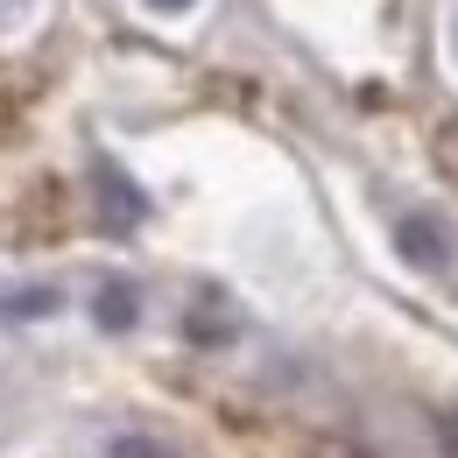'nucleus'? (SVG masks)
Returning <instances> with one entry per match:
<instances>
[{
	"mask_svg": "<svg viewBox=\"0 0 458 458\" xmlns=\"http://www.w3.org/2000/svg\"><path fill=\"white\" fill-rule=\"evenodd\" d=\"M92 183H99V219H106L114 233L141 226V212H148V198L134 191V176L120 170V163H106V156H99V163H92Z\"/></svg>",
	"mask_w": 458,
	"mask_h": 458,
	"instance_id": "f257e3e1",
	"label": "nucleus"
},
{
	"mask_svg": "<svg viewBox=\"0 0 458 458\" xmlns=\"http://www.w3.org/2000/svg\"><path fill=\"white\" fill-rule=\"evenodd\" d=\"M395 247H402V261H416V268H445L452 261V233L437 219H423V212H409L395 226Z\"/></svg>",
	"mask_w": 458,
	"mask_h": 458,
	"instance_id": "f03ea898",
	"label": "nucleus"
},
{
	"mask_svg": "<svg viewBox=\"0 0 458 458\" xmlns=\"http://www.w3.org/2000/svg\"><path fill=\"white\" fill-rule=\"evenodd\" d=\"M92 318H99V332H134V318H141V289L127 283V276H106L99 296H92Z\"/></svg>",
	"mask_w": 458,
	"mask_h": 458,
	"instance_id": "7ed1b4c3",
	"label": "nucleus"
},
{
	"mask_svg": "<svg viewBox=\"0 0 458 458\" xmlns=\"http://www.w3.org/2000/svg\"><path fill=\"white\" fill-rule=\"evenodd\" d=\"M57 303V289H14V296H0V318H50Z\"/></svg>",
	"mask_w": 458,
	"mask_h": 458,
	"instance_id": "20e7f679",
	"label": "nucleus"
},
{
	"mask_svg": "<svg viewBox=\"0 0 458 458\" xmlns=\"http://www.w3.org/2000/svg\"><path fill=\"white\" fill-rule=\"evenodd\" d=\"M106 458H176L163 437H148V430H127V437H114V452Z\"/></svg>",
	"mask_w": 458,
	"mask_h": 458,
	"instance_id": "39448f33",
	"label": "nucleus"
},
{
	"mask_svg": "<svg viewBox=\"0 0 458 458\" xmlns=\"http://www.w3.org/2000/svg\"><path fill=\"white\" fill-rule=\"evenodd\" d=\"M437 437H445V452H458V409L445 416V423H437Z\"/></svg>",
	"mask_w": 458,
	"mask_h": 458,
	"instance_id": "423d86ee",
	"label": "nucleus"
},
{
	"mask_svg": "<svg viewBox=\"0 0 458 458\" xmlns=\"http://www.w3.org/2000/svg\"><path fill=\"white\" fill-rule=\"evenodd\" d=\"M148 7H163V14H176V7H191V0H148Z\"/></svg>",
	"mask_w": 458,
	"mask_h": 458,
	"instance_id": "0eeeda50",
	"label": "nucleus"
},
{
	"mask_svg": "<svg viewBox=\"0 0 458 458\" xmlns=\"http://www.w3.org/2000/svg\"><path fill=\"white\" fill-rule=\"evenodd\" d=\"M452 43H458V29H452Z\"/></svg>",
	"mask_w": 458,
	"mask_h": 458,
	"instance_id": "6e6552de",
	"label": "nucleus"
}]
</instances>
